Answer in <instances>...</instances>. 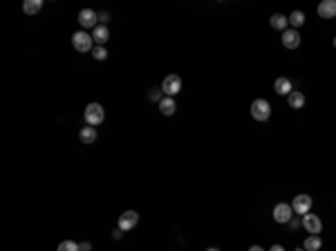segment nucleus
Instances as JSON below:
<instances>
[{"label": "nucleus", "instance_id": "f257e3e1", "mask_svg": "<svg viewBox=\"0 0 336 251\" xmlns=\"http://www.w3.org/2000/svg\"><path fill=\"white\" fill-rule=\"evenodd\" d=\"M72 47L76 49V52H81V54L92 52V49H95V38H92V34H88L85 29H81V32L72 34Z\"/></svg>", "mask_w": 336, "mask_h": 251}, {"label": "nucleus", "instance_id": "f03ea898", "mask_svg": "<svg viewBox=\"0 0 336 251\" xmlns=\"http://www.w3.org/2000/svg\"><path fill=\"white\" fill-rule=\"evenodd\" d=\"M83 119H85V123L88 126H99V123H103V119H105V110H103V106L101 103H90L88 108H85V113H83Z\"/></svg>", "mask_w": 336, "mask_h": 251}, {"label": "nucleus", "instance_id": "7ed1b4c3", "mask_svg": "<svg viewBox=\"0 0 336 251\" xmlns=\"http://www.w3.org/2000/svg\"><path fill=\"white\" fill-rule=\"evenodd\" d=\"M251 117L256 119V121H267V119L271 117V103H269L267 99H256V101L251 103Z\"/></svg>", "mask_w": 336, "mask_h": 251}, {"label": "nucleus", "instance_id": "20e7f679", "mask_svg": "<svg viewBox=\"0 0 336 251\" xmlns=\"http://www.w3.org/2000/svg\"><path fill=\"white\" fill-rule=\"evenodd\" d=\"M303 227L310 235H318L320 231H323V222H320V218L316 213H312V211L303 215Z\"/></svg>", "mask_w": 336, "mask_h": 251}, {"label": "nucleus", "instance_id": "39448f33", "mask_svg": "<svg viewBox=\"0 0 336 251\" xmlns=\"http://www.w3.org/2000/svg\"><path fill=\"white\" fill-rule=\"evenodd\" d=\"M312 204H314V200L307 195V193H300V195H296L294 202H291V208H294V213L298 215H305L312 211Z\"/></svg>", "mask_w": 336, "mask_h": 251}, {"label": "nucleus", "instance_id": "423d86ee", "mask_svg": "<svg viewBox=\"0 0 336 251\" xmlns=\"http://www.w3.org/2000/svg\"><path fill=\"white\" fill-rule=\"evenodd\" d=\"M179 90H182V79H179L177 74H168L162 83V92L166 96H173L175 99V94H177Z\"/></svg>", "mask_w": 336, "mask_h": 251}, {"label": "nucleus", "instance_id": "0eeeda50", "mask_svg": "<svg viewBox=\"0 0 336 251\" xmlns=\"http://www.w3.org/2000/svg\"><path fill=\"white\" fill-rule=\"evenodd\" d=\"M291 215H294V208H291V204H276V208H273V220L276 222H280V225H289V220H291Z\"/></svg>", "mask_w": 336, "mask_h": 251}, {"label": "nucleus", "instance_id": "6e6552de", "mask_svg": "<svg viewBox=\"0 0 336 251\" xmlns=\"http://www.w3.org/2000/svg\"><path fill=\"white\" fill-rule=\"evenodd\" d=\"M79 23L83 29H95V27H99V14L92 9H81Z\"/></svg>", "mask_w": 336, "mask_h": 251}, {"label": "nucleus", "instance_id": "1a4fd4ad", "mask_svg": "<svg viewBox=\"0 0 336 251\" xmlns=\"http://www.w3.org/2000/svg\"><path fill=\"white\" fill-rule=\"evenodd\" d=\"M137 222H139V213H137V211H126V213H121V218H119V229L130 231L137 227Z\"/></svg>", "mask_w": 336, "mask_h": 251}, {"label": "nucleus", "instance_id": "9d476101", "mask_svg": "<svg viewBox=\"0 0 336 251\" xmlns=\"http://www.w3.org/2000/svg\"><path fill=\"white\" fill-rule=\"evenodd\" d=\"M320 18H336V0H323L318 7H316Z\"/></svg>", "mask_w": 336, "mask_h": 251}, {"label": "nucleus", "instance_id": "9b49d317", "mask_svg": "<svg viewBox=\"0 0 336 251\" xmlns=\"http://www.w3.org/2000/svg\"><path fill=\"white\" fill-rule=\"evenodd\" d=\"M283 45L287 49H296L300 45V34L296 32V29H287V32H283Z\"/></svg>", "mask_w": 336, "mask_h": 251}, {"label": "nucleus", "instance_id": "f8f14e48", "mask_svg": "<svg viewBox=\"0 0 336 251\" xmlns=\"http://www.w3.org/2000/svg\"><path fill=\"white\" fill-rule=\"evenodd\" d=\"M273 90L278 92V94H291L294 92V86H291V81L287 79V76H278L276 79V83H273Z\"/></svg>", "mask_w": 336, "mask_h": 251}, {"label": "nucleus", "instance_id": "ddd939ff", "mask_svg": "<svg viewBox=\"0 0 336 251\" xmlns=\"http://www.w3.org/2000/svg\"><path fill=\"white\" fill-rule=\"evenodd\" d=\"M175 110H177V103H175L173 96H164L162 101H159V113L162 114L170 117V114H175Z\"/></svg>", "mask_w": 336, "mask_h": 251}, {"label": "nucleus", "instance_id": "4468645a", "mask_svg": "<svg viewBox=\"0 0 336 251\" xmlns=\"http://www.w3.org/2000/svg\"><path fill=\"white\" fill-rule=\"evenodd\" d=\"M269 25H271L273 29H278V32H287L289 18H287V16H283V14H273V16L269 18Z\"/></svg>", "mask_w": 336, "mask_h": 251}, {"label": "nucleus", "instance_id": "2eb2a0df", "mask_svg": "<svg viewBox=\"0 0 336 251\" xmlns=\"http://www.w3.org/2000/svg\"><path fill=\"white\" fill-rule=\"evenodd\" d=\"M79 139L81 144H95L96 141V128H92V126H83L79 133Z\"/></svg>", "mask_w": 336, "mask_h": 251}, {"label": "nucleus", "instance_id": "dca6fc26", "mask_svg": "<svg viewBox=\"0 0 336 251\" xmlns=\"http://www.w3.org/2000/svg\"><path fill=\"white\" fill-rule=\"evenodd\" d=\"M287 103H289V108H294V110H300V108L305 106V94L300 90H294L291 94L287 96Z\"/></svg>", "mask_w": 336, "mask_h": 251}, {"label": "nucleus", "instance_id": "f3484780", "mask_svg": "<svg viewBox=\"0 0 336 251\" xmlns=\"http://www.w3.org/2000/svg\"><path fill=\"white\" fill-rule=\"evenodd\" d=\"M92 38H95V43L105 45V41L110 38V32H108V27H105V25L95 27V32H92Z\"/></svg>", "mask_w": 336, "mask_h": 251}, {"label": "nucleus", "instance_id": "a211bd4d", "mask_svg": "<svg viewBox=\"0 0 336 251\" xmlns=\"http://www.w3.org/2000/svg\"><path fill=\"white\" fill-rule=\"evenodd\" d=\"M320 247H323L320 235H307V238H305V245H303L305 251H320Z\"/></svg>", "mask_w": 336, "mask_h": 251}, {"label": "nucleus", "instance_id": "6ab92c4d", "mask_svg": "<svg viewBox=\"0 0 336 251\" xmlns=\"http://www.w3.org/2000/svg\"><path fill=\"white\" fill-rule=\"evenodd\" d=\"M41 9H43V0H25V2H23V11L29 14V16L38 14Z\"/></svg>", "mask_w": 336, "mask_h": 251}, {"label": "nucleus", "instance_id": "aec40b11", "mask_svg": "<svg viewBox=\"0 0 336 251\" xmlns=\"http://www.w3.org/2000/svg\"><path fill=\"white\" fill-rule=\"evenodd\" d=\"M92 56H95L96 61H105L108 59V49H105L103 45H96V47L92 49Z\"/></svg>", "mask_w": 336, "mask_h": 251}, {"label": "nucleus", "instance_id": "412c9836", "mask_svg": "<svg viewBox=\"0 0 336 251\" xmlns=\"http://www.w3.org/2000/svg\"><path fill=\"white\" fill-rule=\"evenodd\" d=\"M56 251H79V245H76L74 240H63L61 245H58Z\"/></svg>", "mask_w": 336, "mask_h": 251}, {"label": "nucleus", "instance_id": "4be33fe9", "mask_svg": "<svg viewBox=\"0 0 336 251\" xmlns=\"http://www.w3.org/2000/svg\"><path fill=\"white\" fill-rule=\"evenodd\" d=\"M289 23H291L294 27H300L305 23V14H303V11H294V14L289 16Z\"/></svg>", "mask_w": 336, "mask_h": 251}, {"label": "nucleus", "instance_id": "5701e85b", "mask_svg": "<svg viewBox=\"0 0 336 251\" xmlns=\"http://www.w3.org/2000/svg\"><path fill=\"white\" fill-rule=\"evenodd\" d=\"M99 21H101V23H103V25H105V23L110 21V14H108V11H103V14H99Z\"/></svg>", "mask_w": 336, "mask_h": 251}, {"label": "nucleus", "instance_id": "b1692460", "mask_svg": "<svg viewBox=\"0 0 336 251\" xmlns=\"http://www.w3.org/2000/svg\"><path fill=\"white\" fill-rule=\"evenodd\" d=\"M79 251H92V245H90V242H81Z\"/></svg>", "mask_w": 336, "mask_h": 251}, {"label": "nucleus", "instance_id": "393cba45", "mask_svg": "<svg viewBox=\"0 0 336 251\" xmlns=\"http://www.w3.org/2000/svg\"><path fill=\"white\" fill-rule=\"evenodd\" d=\"M269 251H285V247H283V245H273Z\"/></svg>", "mask_w": 336, "mask_h": 251}, {"label": "nucleus", "instance_id": "a878e982", "mask_svg": "<svg viewBox=\"0 0 336 251\" xmlns=\"http://www.w3.org/2000/svg\"><path fill=\"white\" fill-rule=\"evenodd\" d=\"M298 225H300L298 220H289V227H291V229H296V227H298Z\"/></svg>", "mask_w": 336, "mask_h": 251}, {"label": "nucleus", "instance_id": "bb28decb", "mask_svg": "<svg viewBox=\"0 0 336 251\" xmlns=\"http://www.w3.org/2000/svg\"><path fill=\"white\" fill-rule=\"evenodd\" d=\"M112 238H115V240H117V238H121V229H115V231H112Z\"/></svg>", "mask_w": 336, "mask_h": 251}, {"label": "nucleus", "instance_id": "cd10ccee", "mask_svg": "<svg viewBox=\"0 0 336 251\" xmlns=\"http://www.w3.org/2000/svg\"><path fill=\"white\" fill-rule=\"evenodd\" d=\"M249 251H264L263 247H258V245H253V247H249Z\"/></svg>", "mask_w": 336, "mask_h": 251}, {"label": "nucleus", "instance_id": "c85d7f7f", "mask_svg": "<svg viewBox=\"0 0 336 251\" xmlns=\"http://www.w3.org/2000/svg\"><path fill=\"white\" fill-rule=\"evenodd\" d=\"M206 251H220V249H216V247H209V249H206Z\"/></svg>", "mask_w": 336, "mask_h": 251}, {"label": "nucleus", "instance_id": "c756f323", "mask_svg": "<svg viewBox=\"0 0 336 251\" xmlns=\"http://www.w3.org/2000/svg\"><path fill=\"white\" fill-rule=\"evenodd\" d=\"M334 47H336V36H334Z\"/></svg>", "mask_w": 336, "mask_h": 251}, {"label": "nucleus", "instance_id": "7c9ffc66", "mask_svg": "<svg viewBox=\"0 0 336 251\" xmlns=\"http://www.w3.org/2000/svg\"><path fill=\"white\" fill-rule=\"evenodd\" d=\"M296 251H305V249H300V247H298V249H296Z\"/></svg>", "mask_w": 336, "mask_h": 251}]
</instances>
